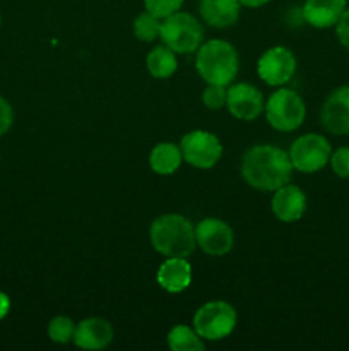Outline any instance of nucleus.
Returning a JSON list of instances; mask_svg holds the SVG:
<instances>
[{
	"label": "nucleus",
	"mask_w": 349,
	"mask_h": 351,
	"mask_svg": "<svg viewBox=\"0 0 349 351\" xmlns=\"http://www.w3.org/2000/svg\"><path fill=\"white\" fill-rule=\"evenodd\" d=\"M293 163L289 154L277 146H253L242 158V177L250 187L262 192H276L289 184Z\"/></svg>",
	"instance_id": "obj_1"
},
{
	"label": "nucleus",
	"mask_w": 349,
	"mask_h": 351,
	"mask_svg": "<svg viewBox=\"0 0 349 351\" xmlns=\"http://www.w3.org/2000/svg\"><path fill=\"white\" fill-rule=\"evenodd\" d=\"M149 237L154 249L166 257L187 259L197 245L195 228L181 215H163L154 219Z\"/></svg>",
	"instance_id": "obj_2"
},
{
	"label": "nucleus",
	"mask_w": 349,
	"mask_h": 351,
	"mask_svg": "<svg viewBox=\"0 0 349 351\" xmlns=\"http://www.w3.org/2000/svg\"><path fill=\"white\" fill-rule=\"evenodd\" d=\"M195 67L207 84L228 86L238 74V53L228 41H207L198 47Z\"/></svg>",
	"instance_id": "obj_3"
},
{
	"label": "nucleus",
	"mask_w": 349,
	"mask_h": 351,
	"mask_svg": "<svg viewBox=\"0 0 349 351\" xmlns=\"http://www.w3.org/2000/svg\"><path fill=\"white\" fill-rule=\"evenodd\" d=\"M159 38L174 53H192L198 50L204 40L202 24L192 14L174 12L161 23Z\"/></svg>",
	"instance_id": "obj_4"
},
{
	"label": "nucleus",
	"mask_w": 349,
	"mask_h": 351,
	"mask_svg": "<svg viewBox=\"0 0 349 351\" xmlns=\"http://www.w3.org/2000/svg\"><path fill=\"white\" fill-rule=\"evenodd\" d=\"M267 122L279 132H291L303 123L307 108L293 89H277L266 103Z\"/></svg>",
	"instance_id": "obj_5"
},
{
	"label": "nucleus",
	"mask_w": 349,
	"mask_h": 351,
	"mask_svg": "<svg viewBox=\"0 0 349 351\" xmlns=\"http://www.w3.org/2000/svg\"><path fill=\"white\" fill-rule=\"evenodd\" d=\"M236 326V311L228 302H209L194 315V328L201 338L218 341L233 332Z\"/></svg>",
	"instance_id": "obj_6"
},
{
	"label": "nucleus",
	"mask_w": 349,
	"mask_h": 351,
	"mask_svg": "<svg viewBox=\"0 0 349 351\" xmlns=\"http://www.w3.org/2000/svg\"><path fill=\"white\" fill-rule=\"evenodd\" d=\"M331 144L320 134H305L298 137L289 151L293 168L303 173H315L331 161Z\"/></svg>",
	"instance_id": "obj_7"
},
{
	"label": "nucleus",
	"mask_w": 349,
	"mask_h": 351,
	"mask_svg": "<svg viewBox=\"0 0 349 351\" xmlns=\"http://www.w3.org/2000/svg\"><path fill=\"white\" fill-rule=\"evenodd\" d=\"M183 160L195 168H212L222 154V146L216 136L205 130H192L183 136L180 144Z\"/></svg>",
	"instance_id": "obj_8"
},
{
	"label": "nucleus",
	"mask_w": 349,
	"mask_h": 351,
	"mask_svg": "<svg viewBox=\"0 0 349 351\" xmlns=\"http://www.w3.org/2000/svg\"><path fill=\"white\" fill-rule=\"evenodd\" d=\"M259 77L269 86H283L291 81L296 72V58L284 47H272L263 51L257 64Z\"/></svg>",
	"instance_id": "obj_9"
},
{
	"label": "nucleus",
	"mask_w": 349,
	"mask_h": 351,
	"mask_svg": "<svg viewBox=\"0 0 349 351\" xmlns=\"http://www.w3.org/2000/svg\"><path fill=\"white\" fill-rule=\"evenodd\" d=\"M195 242L207 256H224L233 249L235 237L228 223L205 218L195 226Z\"/></svg>",
	"instance_id": "obj_10"
},
{
	"label": "nucleus",
	"mask_w": 349,
	"mask_h": 351,
	"mask_svg": "<svg viewBox=\"0 0 349 351\" xmlns=\"http://www.w3.org/2000/svg\"><path fill=\"white\" fill-rule=\"evenodd\" d=\"M226 106L229 113L238 120H255L266 110L262 93L252 84L240 82L228 89Z\"/></svg>",
	"instance_id": "obj_11"
},
{
	"label": "nucleus",
	"mask_w": 349,
	"mask_h": 351,
	"mask_svg": "<svg viewBox=\"0 0 349 351\" xmlns=\"http://www.w3.org/2000/svg\"><path fill=\"white\" fill-rule=\"evenodd\" d=\"M322 125L335 136H349V86L334 89L322 106Z\"/></svg>",
	"instance_id": "obj_12"
},
{
	"label": "nucleus",
	"mask_w": 349,
	"mask_h": 351,
	"mask_svg": "<svg viewBox=\"0 0 349 351\" xmlns=\"http://www.w3.org/2000/svg\"><path fill=\"white\" fill-rule=\"evenodd\" d=\"M272 213L284 223L298 221L307 211V195L296 185H283L272 197Z\"/></svg>",
	"instance_id": "obj_13"
},
{
	"label": "nucleus",
	"mask_w": 349,
	"mask_h": 351,
	"mask_svg": "<svg viewBox=\"0 0 349 351\" xmlns=\"http://www.w3.org/2000/svg\"><path fill=\"white\" fill-rule=\"evenodd\" d=\"M113 328L108 321L99 317L84 319L75 328V335L72 341L82 350H103L112 343Z\"/></svg>",
	"instance_id": "obj_14"
},
{
	"label": "nucleus",
	"mask_w": 349,
	"mask_h": 351,
	"mask_svg": "<svg viewBox=\"0 0 349 351\" xmlns=\"http://www.w3.org/2000/svg\"><path fill=\"white\" fill-rule=\"evenodd\" d=\"M348 0H307L303 5V19L310 26L325 29L339 23L344 10L348 9Z\"/></svg>",
	"instance_id": "obj_15"
},
{
	"label": "nucleus",
	"mask_w": 349,
	"mask_h": 351,
	"mask_svg": "<svg viewBox=\"0 0 349 351\" xmlns=\"http://www.w3.org/2000/svg\"><path fill=\"white\" fill-rule=\"evenodd\" d=\"M157 283L170 293H180L192 283V267L185 257H168L157 269Z\"/></svg>",
	"instance_id": "obj_16"
},
{
	"label": "nucleus",
	"mask_w": 349,
	"mask_h": 351,
	"mask_svg": "<svg viewBox=\"0 0 349 351\" xmlns=\"http://www.w3.org/2000/svg\"><path fill=\"white\" fill-rule=\"evenodd\" d=\"M240 7L238 0H201L198 10L209 26L228 27L238 21Z\"/></svg>",
	"instance_id": "obj_17"
},
{
	"label": "nucleus",
	"mask_w": 349,
	"mask_h": 351,
	"mask_svg": "<svg viewBox=\"0 0 349 351\" xmlns=\"http://www.w3.org/2000/svg\"><path fill=\"white\" fill-rule=\"evenodd\" d=\"M181 160H183V154L180 147L174 146L173 143H161L151 151L149 165L156 173L171 175L178 170Z\"/></svg>",
	"instance_id": "obj_18"
},
{
	"label": "nucleus",
	"mask_w": 349,
	"mask_h": 351,
	"mask_svg": "<svg viewBox=\"0 0 349 351\" xmlns=\"http://www.w3.org/2000/svg\"><path fill=\"white\" fill-rule=\"evenodd\" d=\"M147 71L156 79H168L177 71V57L174 51L170 50L166 45L156 47L147 55Z\"/></svg>",
	"instance_id": "obj_19"
},
{
	"label": "nucleus",
	"mask_w": 349,
	"mask_h": 351,
	"mask_svg": "<svg viewBox=\"0 0 349 351\" xmlns=\"http://www.w3.org/2000/svg\"><path fill=\"white\" fill-rule=\"evenodd\" d=\"M168 346L173 351H202L204 343L197 335V331L190 329L188 326H174L168 332Z\"/></svg>",
	"instance_id": "obj_20"
},
{
	"label": "nucleus",
	"mask_w": 349,
	"mask_h": 351,
	"mask_svg": "<svg viewBox=\"0 0 349 351\" xmlns=\"http://www.w3.org/2000/svg\"><path fill=\"white\" fill-rule=\"evenodd\" d=\"M161 19L151 12H144L133 21V33L140 41H154L159 38Z\"/></svg>",
	"instance_id": "obj_21"
},
{
	"label": "nucleus",
	"mask_w": 349,
	"mask_h": 351,
	"mask_svg": "<svg viewBox=\"0 0 349 351\" xmlns=\"http://www.w3.org/2000/svg\"><path fill=\"white\" fill-rule=\"evenodd\" d=\"M75 335V324L72 319L65 317V315H58V317L51 319L48 324V336L53 343L58 345H67L74 339Z\"/></svg>",
	"instance_id": "obj_22"
},
{
	"label": "nucleus",
	"mask_w": 349,
	"mask_h": 351,
	"mask_svg": "<svg viewBox=\"0 0 349 351\" xmlns=\"http://www.w3.org/2000/svg\"><path fill=\"white\" fill-rule=\"evenodd\" d=\"M144 5H146L147 12L164 19V17L178 12L183 5V0H144Z\"/></svg>",
	"instance_id": "obj_23"
},
{
	"label": "nucleus",
	"mask_w": 349,
	"mask_h": 351,
	"mask_svg": "<svg viewBox=\"0 0 349 351\" xmlns=\"http://www.w3.org/2000/svg\"><path fill=\"white\" fill-rule=\"evenodd\" d=\"M226 98H228V89L226 86L209 84L202 93V101L207 108L219 110L226 105Z\"/></svg>",
	"instance_id": "obj_24"
},
{
	"label": "nucleus",
	"mask_w": 349,
	"mask_h": 351,
	"mask_svg": "<svg viewBox=\"0 0 349 351\" xmlns=\"http://www.w3.org/2000/svg\"><path fill=\"white\" fill-rule=\"evenodd\" d=\"M332 170L337 177L349 178V147H339L331 154Z\"/></svg>",
	"instance_id": "obj_25"
},
{
	"label": "nucleus",
	"mask_w": 349,
	"mask_h": 351,
	"mask_svg": "<svg viewBox=\"0 0 349 351\" xmlns=\"http://www.w3.org/2000/svg\"><path fill=\"white\" fill-rule=\"evenodd\" d=\"M14 122V112L10 103L5 98L0 96V136H3L5 132H9V129L12 127Z\"/></svg>",
	"instance_id": "obj_26"
},
{
	"label": "nucleus",
	"mask_w": 349,
	"mask_h": 351,
	"mask_svg": "<svg viewBox=\"0 0 349 351\" xmlns=\"http://www.w3.org/2000/svg\"><path fill=\"white\" fill-rule=\"evenodd\" d=\"M335 26H337L335 31H337L339 41H341V45L346 50H349V9L344 10V14H342L341 19H339V23Z\"/></svg>",
	"instance_id": "obj_27"
},
{
	"label": "nucleus",
	"mask_w": 349,
	"mask_h": 351,
	"mask_svg": "<svg viewBox=\"0 0 349 351\" xmlns=\"http://www.w3.org/2000/svg\"><path fill=\"white\" fill-rule=\"evenodd\" d=\"M9 311H10L9 297H7L3 291H0V321H2L7 314H9Z\"/></svg>",
	"instance_id": "obj_28"
},
{
	"label": "nucleus",
	"mask_w": 349,
	"mask_h": 351,
	"mask_svg": "<svg viewBox=\"0 0 349 351\" xmlns=\"http://www.w3.org/2000/svg\"><path fill=\"white\" fill-rule=\"evenodd\" d=\"M242 5L245 7H250V9H257V7H262L266 5V3H269L270 0H238Z\"/></svg>",
	"instance_id": "obj_29"
},
{
	"label": "nucleus",
	"mask_w": 349,
	"mask_h": 351,
	"mask_svg": "<svg viewBox=\"0 0 349 351\" xmlns=\"http://www.w3.org/2000/svg\"><path fill=\"white\" fill-rule=\"evenodd\" d=\"M0 24H2V17H0Z\"/></svg>",
	"instance_id": "obj_30"
}]
</instances>
